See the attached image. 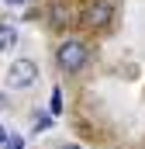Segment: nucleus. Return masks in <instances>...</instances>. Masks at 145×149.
Segmentation results:
<instances>
[{
	"label": "nucleus",
	"instance_id": "f257e3e1",
	"mask_svg": "<svg viewBox=\"0 0 145 149\" xmlns=\"http://www.w3.org/2000/svg\"><path fill=\"white\" fill-rule=\"evenodd\" d=\"M86 59H90V52H86V45L83 42H76V38H69V42H62L59 49H55V66L62 70V73H79L83 66H86Z\"/></svg>",
	"mask_w": 145,
	"mask_h": 149
},
{
	"label": "nucleus",
	"instance_id": "f03ea898",
	"mask_svg": "<svg viewBox=\"0 0 145 149\" xmlns=\"http://www.w3.org/2000/svg\"><path fill=\"white\" fill-rule=\"evenodd\" d=\"M114 14H117V0H90L83 10V28H93V31L110 28Z\"/></svg>",
	"mask_w": 145,
	"mask_h": 149
},
{
	"label": "nucleus",
	"instance_id": "7ed1b4c3",
	"mask_svg": "<svg viewBox=\"0 0 145 149\" xmlns=\"http://www.w3.org/2000/svg\"><path fill=\"white\" fill-rule=\"evenodd\" d=\"M38 83V63L35 59H14L7 66V87L10 90H28Z\"/></svg>",
	"mask_w": 145,
	"mask_h": 149
},
{
	"label": "nucleus",
	"instance_id": "20e7f679",
	"mask_svg": "<svg viewBox=\"0 0 145 149\" xmlns=\"http://www.w3.org/2000/svg\"><path fill=\"white\" fill-rule=\"evenodd\" d=\"M17 45V28L14 24H0V52H10Z\"/></svg>",
	"mask_w": 145,
	"mask_h": 149
},
{
	"label": "nucleus",
	"instance_id": "39448f33",
	"mask_svg": "<svg viewBox=\"0 0 145 149\" xmlns=\"http://www.w3.org/2000/svg\"><path fill=\"white\" fill-rule=\"evenodd\" d=\"M66 17H69V14H66L62 7H52V21H55V28H66Z\"/></svg>",
	"mask_w": 145,
	"mask_h": 149
},
{
	"label": "nucleus",
	"instance_id": "423d86ee",
	"mask_svg": "<svg viewBox=\"0 0 145 149\" xmlns=\"http://www.w3.org/2000/svg\"><path fill=\"white\" fill-rule=\"evenodd\" d=\"M48 108H52V114H62V94H59V90H52V101H48Z\"/></svg>",
	"mask_w": 145,
	"mask_h": 149
},
{
	"label": "nucleus",
	"instance_id": "0eeeda50",
	"mask_svg": "<svg viewBox=\"0 0 145 149\" xmlns=\"http://www.w3.org/2000/svg\"><path fill=\"white\" fill-rule=\"evenodd\" d=\"M3 149H24V139H21V135H7Z\"/></svg>",
	"mask_w": 145,
	"mask_h": 149
},
{
	"label": "nucleus",
	"instance_id": "6e6552de",
	"mask_svg": "<svg viewBox=\"0 0 145 149\" xmlns=\"http://www.w3.org/2000/svg\"><path fill=\"white\" fill-rule=\"evenodd\" d=\"M45 128H52V118H45V114L35 118V132H45Z\"/></svg>",
	"mask_w": 145,
	"mask_h": 149
},
{
	"label": "nucleus",
	"instance_id": "1a4fd4ad",
	"mask_svg": "<svg viewBox=\"0 0 145 149\" xmlns=\"http://www.w3.org/2000/svg\"><path fill=\"white\" fill-rule=\"evenodd\" d=\"M55 149H83V146H76V142H62V146H55Z\"/></svg>",
	"mask_w": 145,
	"mask_h": 149
},
{
	"label": "nucleus",
	"instance_id": "9d476101",
	"mask_svg": "<svg viewBox=\"0 0 145 149\" xmlns=\"http://www.w3.org/2000/svg\"><path fill=\"white\" fill-rule=\"evenodd\" d=\"M3 142H7V132H3V125H0V146H3Z\"/></svg>",
	"mask_w": 145,
	"mask_h": 149
},
{
	"label": "nucleus",
	"instance_id": "9b49d317",
	"mask_svg": "<svg viewBox=\"0 0 145 149\" xmlns=\"http://www.w3.org/2000/svg\"><path fill=\"white\" fill-rule=\"evenodd\" d=\"M7 3H10V7H21V3H24V0H7Z\"/></svg>",
	"mask_w": 145,
	"mask_h": 149
}]
</instances>
